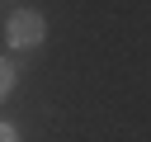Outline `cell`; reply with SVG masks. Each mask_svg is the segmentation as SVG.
<instances>
[{"mask_svg":"<svg viewBox=\"0 0 151 142\" xmlns=\"http://www.w3.org/2000/svg\"><path fill=\"white\" fill-rule=\"evenodd\" d=\"M0 142H19V133H14V123H0Z\"/></svg>","mask_w":151,"mask_h":142,"instance_id":"cell-3","label":"cell"},{"mask_svg":"<svg viewBox=\"0 0 151 142\" xmlns=\"http://www.w3.org/2000/svg\"><path fill=\"white\" fill-rule=\"evenodd\" d=\"M14 85H19V71H14V62H9V57H0V104L14 95Z\"/></svg>","mask_w":151,"mask_h":142,"instance_id":"cell-2","label":"cell"},{"mask_svg":"<svg viewBox=\"0 0 151 142\" xmlns=\"http://www.w3.org/2000/svg\"><path fill=\"white\" fill-rule=\"evenodd\" d=\"M42 38H47V19H42L38 9H14V14L5 19V43H9L14 52L42 47Z\"/></svg>","mask_w":151,"mask_h":142,"instance_id":"cell-1","label":"cell"}]
</instances>
